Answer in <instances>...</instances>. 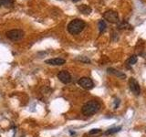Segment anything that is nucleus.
I'll use <instances>...</instances> for the list:
<instances>
[{
    "instance_id": "nucleus-9",
    "label": "nucleus",
    "mask_w": 146,
    "mask_h": 137,
    "mask_svg": "<svg viewBox=\"0 0 146 137\" xmlns=\"http://www.w3.org/2000/svg\"><path fill=\"white\" fill-rule=\"evenodd\" d=\"M107 70H108L109 73H111V74L115 75L116 77L120 78V79H125V78H126V75L124 74V73H122V72H121V71H118L117 70H115V68H109Z\"/></svg>"
},
{
    "instance_id": "nucleus-18",
    "label": "nucleus",
    "mask_w": 146,
    "mask_h": 137,
    "mask_svg": "<svg viewBox=\"0 0 146 137\" xmlns=\"http://www.w3.org/2000/svg\"><path fill=\"white\" fill-rule=\"evenodd\" d=\"M73 2H78V1H80V0H72Z\"/></svg>"
},
{
    "instance_id": "nucleus-3",
    "label": "nucleus",
    "mask_w": 146,
    "mask_h": 137,
    "mask_svg": "<svg viewBox=\"0 0 146 137\" xmlns=\"http://www.w3.org/2000/svg\"><path fill=\"white\" fill-rule=\"evenodd\" d=\"M25 33L21 29H12L7 32V37L12 41H18L24 38Z\"/></svg>"
},
{
    "instance_id": "nucleus-4",
    "label": "nucleus",
    "mask_w": 146,
    "mask_h": 137,
    "mask_svg": "<svg viewBox=\"0 0 146 137\" xmlns=\"http://www.w3.org/2000/svg\"><path fill=\"white\" fill-rule=\"evenodd\" d=\"M80 86H81L82 88L85 89V90H91L94 87V82L93 80L90 79L88 77H83V78H80L78 81Z\"/></svg>"
},
{
    "instance_id": "nucleus-13",
    "label": "nucleus",
    "mask_w": 146,
    "mask_h": 137,
    "mask_svg": "<svg viewBox=\"0 0 146 137\" xmlns=\"http://www.w3.org/2000/svg\"><path fill=\"white\" fill-rule=\"evenodd\" d=\"M121 129V127H114V128H111V129H109L108 131L105 132V134H115V132H119Z\"/></svg>"
},
{
    "instance_id": "nucleus-8",
    "label": "nucleus",
    "mask_w": 146,
    "mask_h": 137,
    "mask_svg": "<svg viewBox=\"0 0 146 137\" xmlns=\"http://www.w3.org/2000/svg\"><path fill=\"white\" fill-rule=\"evenodd\" d=\"M45 62L48 64V65H52V66H61L63 64H65L66 61L61 58H55V59H47Z\"/></svg>"
},
{
    "instance_id": "nucleus-12",
    "label": "nucleus",
    "mask_w": 146,
    "mask_h": 137,
    "mask_svg": "<svg viewBox=\"0 0 146 137\" xmlns=\"http://www.w3.org/2000/svg\"><path fill=\"white\" fill-rule=\"evenodd\" d=\"M98 25H99V30H100V32H103L105 29H106V27H107V25H106V23H105L104 20H100Z\"/></svg>"
},
{
    "instance_id": "nucleus-14",
    "label": "nucleus",
    "mask_w": 146,
    "mask_h": 137,
    "mask_svg": "<svg viewBox=\"0 0 146 137\" xmlns=\"http://www.w3.org/2000/svg\"><path fill=\"white\" fill-rule=\"evenodd\" d=\"M2 1H3V6H5L6 7H10L14 4V0H2Z\"/></svg>"
},
{
    "instance_id": "nucleus-16",
    "label": "nucleus",
    "mask_w": 146,
    "mask_h": 137,
    "mask_svg": "<svg viewBox=\"0 0 146 137\" xmlns=\"http://www.w3.org/2000/svg\"><path fill=\"white\" fill-rule=\"evenodd\" d=\"M102 132V130H100V129H92V130H90L89 132V134L90 135H93V134H99Z\"/></svg>"
},
{
    "instance_id": "nucleus-7",
    "label": "nucleus",
    "mask_w": 146,
    "mask_h": 137,
    "mask_svg": "<svg viewBox=\"0 0 146 137\" xmlns=\"http://www.w3.org/2000/svg\"><path fill=\"white\" fill-rule=\"evenodd\" d=\"M58 78L64 84H68L71 81V75H70V73L67 70H61L60 72H58Z\"/></svg>"
},
{
    "instance_id": "nucleus-6",
    "label": "nucleus",
    "mask_w": 146,
    "mask_h": 137,
    "mask_svg": "<svg viewBox=\"0 0 146 137\" xmlns=\"http://www.w3.org/2000/svg\"><path fill=\"white\" fill-rule=\"evenodd\" d=\"M129 87H130L131 91L134 95H136V96L140 95V93H141L140 85L138 83V81H137L135 79H133V78H130V80H129Z\"/></svg>"
},
{
    "instance_id": "nucleus-10",
    "label": "nucleus",
    "mask_w": 146,
    "mask_h": 137,
    "mask_svg": "<svg viewBox=\"0 0 146 137\" xmlns=\"http://www.w3.org/2000/svg\"><path fill=\"white\" fill-rule=\"evenodd\" d=\"M79 10L83 13V14H86V15H88V14H90L91 12V8L87 6V5H80V6L79 7Z\"/></svg>"
},
{
    "instance_id": "nucleus-11",
    "label": "nucleus",
    "mask_w": 146,
    "mask_h": 137,
    "mask_svg": "<svg viewBox=\"0 0 146 137\" xmlns=\"http://www.w3.org/2000/svg\"><path fill=\"white\" fill-rule=\"evenodd\" d=\"M137 61H138V59H137V56L133 55V56H131V58L128 59L127 64H128V65H134V64L137 62Z\"/></svg>"
},
{
    "instance_id": "nucleus-15",
    "label": "nucleus",
    "mask_w": 146,
    "mask_h": 137,
    "mask_svg": "<svg viewBox=\"0 0 146 137\" xmlns=\"http://www.w3.org/2000/svg\"><path fill=\"white\" fill-rule=\"evenodd\" d=\"M77 59H78V61H81V62H84V63H90V59H88L87 57H85V56L78 57V58H77Z\"/></svg>"
},
{
    "instance_id": "nucleus-5",
    "label": "nucleus",
    "mask_w": 146,
    "mask_h": 137,
    "mask_svg": "<svg viewBox=\"0 0 146 137\" xmlns=\"http://www.w3.org/2000/svg\"><path fill=\"white\" fill-rule=\"evenodd\" d=\"M104 19L108 20L111 23H117L119 21V15L116 11L114 10H108L103 14Z\"/></svg>"
},
{
    "instance_id": "nucleus-2",
    "label": "nucleus",
    "mask_w": 146,
    "mask_h": 137,
    "mask_svg": "<svg viewBox=\"0 0 146 137\" xmlns=\"http://www.w3.org/2000/svg\"><path fill=\"white\" fill-rule=\"evenodd\" d=\"M86 27V24L83 20L76 18V19L71 20L68 25V31L70 32L72 35H77L80 33V32L84 29V27Z\"/></svg>"
},
{
    "instance_id": "nucleus-17",
    "label": "nucleus",
    "mask_w": 146,
    "mask_h": 137,
    "mask_svg": "<svg viewBox=\"0 0 146 137\" xmlns=\"http://www.w3.org/2000/svg\"><path fill=\"white\" fill-rule=\"evenodd\" d=\"M3 6V1H2V0H0V7H1Z\"/></svg>"
},
{
    "instance_id": "nucleus-1",
    "label": "nucleus",
    "mask_w": 146,
    "mask_h": 137,
    "mask_svg": "<svg viewBox=\"0 0 146 137\" xmlns=\"http://www.w3.org/2000/svg\"><path fill=\"white\" fill-rule=\"evenodd\" d=\"M100 108V104L99 102L95 100H90V102H86L83 106H82L81 112L85 116H91L97 112Z\"/></svg>"
}]
</instances>
